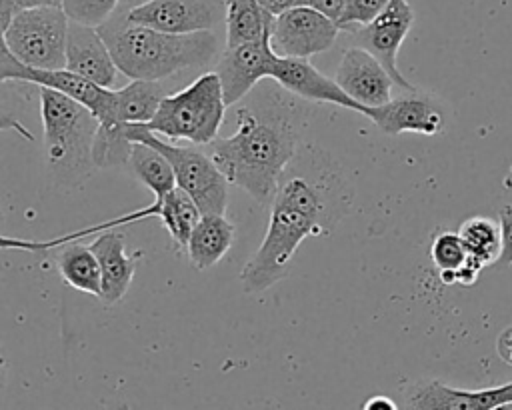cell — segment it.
I'll return each mask as SVG.
<instances>
[{"label":"cell","instance_id":"obj_1","mask_svg":"<svg viewBox=\"0 0 512 410\" xmlns=\"http://www.w3.org/2000/svg\"><path fill=\"white\" fill-rule=\"evenodd\" d=\"M352 200L354 190L340 164L318 146H300L280 178L266 234L240 270L244 292L258 294L286 278L302 240L332 232Z\"/></svg>","mask_w":512,"mask_h":410},{"label":"cell","instance_id":"obj_2","mask_svg":"<svg viewBox=\"0 0 512 410\" xmlns=\"http://www.w3.org/2000/svg\"><path fill=\"white\" fill-rule=\"evenodd\" d=\"M302 114L286 96H272L266 106L238 108L236 130L226 138H214L204 152L226 182L270 206L286 166L302 146Z\"/></svg>","mask_w":512,"mask_h":410},{"label":"cell","instance_id":"obj_3","mask_svg":"<svg viewBox=\"0 0 512 410\" xmlns=\"http://www.w3.org/2000/svg\"><path fill=\"white\" fill-rule=\"evenodd\" d=\"M120 74L130 80L160 82L184 68L208 66L218 52L214 30L192 34H166L136 26L116 10L98 26Z\"/></svg>","mask_w":512,"mask_h":410},{"label":"cell","instance_id":"obj_4","mask_svg":"<svg viewBox=\"0 0 512 410\" xmlns=\"http://www.w3.org/2000/svg\"><path fill=\"white\" fill-rule=\"evenodd\" d=\"M40 114L50 172L60 182L82 180L94 166L92 144L98 120L88 108L50 88H40Z\"/></svg>","mask_w":512,"mask_h":410},{"label":"cell","instance_id":"obj_5","mask_svg":"<svg viewBox=\"0 0 512 410\" xmlns=\"http://www.w3.org/2000/svg\"><path fill=\"white\" fill-rule=\"evenodd\" d=\"M224 96L216 72H204L176 94H166L154 118L142 124L156 136L210 144L218 138L224 118Z\"/></svg>","mask_w":512,"mask_h":410},{"label":"cell","instance_id":"obj_6","mask_svg":"<svg viewBox=\"0 0 512 410\" xmlns=\"http://www.w3.org/2000/svg\"><path fill=\"white\" fill-rule=\"evenodd\" d=\"M124 136L130 142H142L156 148L170 164L176 186L182 188L198 206L200 214H220L226 210V178L210 160V156L194 146L168 144L160 136L146 130L142 124L124 126Z\"/></svg>","mask_w":512,"mask_h":410},{"label":"cell","instance_id":"obj_7","mask_svg":"<svg viewBox=\"0 0 512 410\" xmlns=\"http://www.w3.org/2000/svg\"><path fill=\"white\" fill-rule=\"evenodd\" d=\"M70 18L62 6L22 8L4 32L10 54L30 68H66V36Z\"/></svg>","mask_w":512,"mask_h":410},{"label":"cell","instance_id":"obj_8","mask_svg":"<svg viewBox=\"0 0 512 410\" xmlns=\"http://www.w3.org/2000/svg\"><path fill=\"white\" fill-rule=\"evenodd\" d=\"M414 22V12L406 0H390V4L382 10V14L370 24L356 28L350 32V42L356 48L372 54L388 76L400 88L414 92L416 86L410 84L398 68V52L400 46L410 32Z\"/></svg>","mask_w":512,"mask_h":410},{"label":"cell","instance_id":"obj_9","mask_svg":"<svg viewBox=\"0 0 512 410\" xmlns=\"http://www.w3.org/2000/svg\"><path fill=\"white\" fill-rule=\"evenodd\" d=\"M338 26L312 8L298 6L272 20L270 48L278 58L308 60L334 46Z\"/></svg>","mask_w":512,"mask_h":410},{"label":"cell","instance_id":"obj_10","mask_svg":"<svg viewBox=\"0 0 512 410\" xmlns=\"http://www.w3.org/2000/svg\"><path fill=\"white\" fill-rule=\"evenodd\" d=\"M222 12L218 0H146L124 10L130 24L166 34L212 30L220 22Z\"/></svg>","mask_w":512,"mask_h":410},{"label":"cell","instance_id":"obj_11","mask_svg":"<svg viewBox=\"0 0 512 410\" xmlns=\"http://www.w3.org/2000/svg\"><path fill=\"white\" fill-rule=\"evenodd\" d=\"M276 54L270 48V36L232 48H224L218 58L216 74L220 78L224 104L240 102L262 78H270Z\"/></svg>","mask_w":512,"mask_h":410},{"label":"cell","instance_id":"obj_12","mask_svg":"<svg viewBox=\"0 0 512 410\" xmlns=\"http://www.w3.org/2000/svg\"><path fill=\"white\" fill-rule=\"evenodd\" d=\"M334 80L348 98L364 108H376L392 100L394 80L382 64L362 48L350 46L344 50Z\"/></svg>","mask_w":512,"mask_h":410},{"label":"cell","instance_id":"obj_13","mask_svg":"<svg viewBox=\"0 0 512 410\" xmlns=\"http://www.w3.org/2000/svg\"><path fill=\"white\" fill-rule=\"evenodd\" d=\"M500 404H512V382L482 390H462L440 380H422L406 394V410H490Z\"/></svg>","mask_w":512,"mask_h":410},{"label":"cell","instance_id":"obj_14","mask_svg":"<svg viewBox=\"0 0 512 410\" xmlns=\"http://www.w3.org/2000/svg\"><path fill=\"white\" fill-rule=\"evenodd\" d=\"M270 78L298 98H304L310 102H320V104H336V106L348 108L358 114H364V110H366L364 106H360L352 98H348L342 92V88L336 84V80L322 74L308 60L276 58Z\"/></svg>","mask_w":512,"mask_h":410},{"label":"cell","instance_id":"obj_15","mask_svg":"<svg viewBox=\"0 0 512 410\" xmlns=\"http://www.w3.org/2000/svg\"><path fill=\"white\" fill-rule=\"evenodd\" d=\"M66 70L90 80L96 86L112 90L118 68L98 28L70 20L66 36Z\"/></svg>","mask_w":512,"mask_h":410},{"label":"cell","instance_id":"obj_16","mask_svg":"<svg viewBox=\"0 0 512 410\" xmlns=\"http://www.w3.org/2000/svg\"><path fill=\"white\" fill-rule=\"evenodd\" d=\"M372 120L384 134H402V132H418V134H440L444 130V112L432 98L414 96V98H392L390 102L366 108L364 114Z\"/></svg>","mask_w":512,"mask_h":410},{"label":"cell","instance_id":"obj_17","mask_svg":"<svg viewBox=\"0 0 512 410\" xmlns=\"http://www.w3.org/2000/svg\"><path fill=\"white\" fill-rule=\"evenodd\" d=\"M90 250L94 252L102 274V290L98 298L106 306H112L120 302L128 292L140 252L128 256L124 250L122 234H118L116 230L100 232L90 244Z\"/></svg>","mask_w":512,"mask_h":410},{"label":"cell","instance_id":"obj_18","mask_svg":"<svg viewBox=\"0 0 512 410\" xmlns=\"http://www.w3.org/2000/svg\"><path fill=\"white\" fill-rule=\"evenodd\" d=\"M234 226L220 214L200 216L188 242L186 254L196 270L214 266L232 246Z\"/></svg>","mask_w":512,"mask_h":410},{"label":"cell","instance_id":"obj_19","mask_svg":"<svg viewBox=\"0 0 512 410\" xmlns=\"http://www.w3.org/2000/svg\"><path fill=\"white\" fill-rule=\"evenodd\" d=\"M164 96V86L152 80H132L114 90V126L150 122Z\"/></svg>","mask_w":512,"mask_h":410},{"label":"cell","instance_id":"obj_20","mask_svg":"<svg viewBox=\"0 0 512 410\" xmlns=\"http://www.w3.org/2000/svg\"><path fill=\"white\" fill-rule=\"evenodd\" d=\"M272 16L258 4V0H226V48L258 42L270 36Z\"/></svg>","mask_w":512,"mask_h":410},{"label":"cell","instance_id":"obj_21","mask_svg":"<svg viewBox=\"0 0 512 410\" xmlns=\"http://www.w3.org/2000/svg\"><path fill=\"white\" fill-rule=\"evenodd\" d=\"M58 270L72 288L92 294L96 298L100 296L102 274L90 246H82L78 242L66 244L58 256Z\"/></svg>","mask_w":512,"mask_h":410},{"label":"cell","instance_id":"obj_22","mask_svg":"<svg viewBox=\"0 0 512 410\" xmlns=\"http://www.w3.org/2000/svg\"><path fill=\"white\" fill-rule=\"evenodd\" d=\"M126 164L134 176L152 192L154 200H162L176 186L168 160L156 148H150L142 142H132Z\"/></svg>","mask_w":512,"mask_h":410},{"label":"cell","instance_id":"obj_23","mask_svg":"<svg viewBox=\"0 0 512 410\" xmlns=\"http://www.w3.org/2000/svg\"><path fill=\"white\" fill-rule=\"evenodd\" d=\"M200 210L194 200L178 186H174L162 200L160 220L168 230L176 248H186V242L200 220Z\"/></svg>","mask_w":512,"mask_h":410},{"label":"cell","instance_id":"obj_24","mask_svg":"<svg viewBox=\"0 0 512 410\" xmlns=\"http://www.w3.org/2000/svg\"><path fill=\"white\" fill-rule=\"evenodd\" d=\"M458 236L466 248L468 258L480 262L484 268L492 266L500 254V228L486 216H472L458 228Z\"/></svg>","mask_w":512,"mask_h":410},{"label":"cell","instance_id":"obj_25","mask_svg":"<svg viewBox=\"0 0 512 410\" xmlns=\"http://www.w3.org/2000/svg\"><path fill=\"white\" fill-rule=\"evenodd\" d=\"M466 248L458 232H438L430 244V260L444 284H454V276L466 262Z\"/></svg>","mask_w":512,"mask_h":410},{"label":"cell","instance_id":"obj_26","mask_svg":"<svg viewBox=\"0 0 512 410\" xmlns=\"http://www.w3.org/2000/svg\"><path fill=\"white\" fill-rule=\"evenodd\" d=\"M120 0H62V10L72 22L98 28L116 10Z\"/></svg>","mask_w":512,"mask_h":410},{"label":"cell","instance_id":"obj_27","mask_svg":"<svg viewBox=\"0 0 512 410\" xmlns=\"http://www.w3.org/2000/svg\"><path fill=\"white\" fill-rule=\"evenodd\" d=\"M390 4V0H346L344 12L338 20V30L352 32L376 20L382 10Z\"/></svg>","mask_w":512,"mask_h":410},{"label":"cell","instance_id":"obj_28","mask_svg":"<svg viewBox=\"0 0 512 410\" xmlns=\"http://www.w3.org/2000/svg\"><path fill=\"white\" fill-rule=\"evenodd\" d=\"M498 228H500V254L492 266L508 268L512 266V204H506L500 208Z\"/></svg>","mask_w":512,"mask_h":410},{"label":"cell","instance_id":"obj_29","mask_svg":"<svg viewBox=\"0 0 512 410\" xmlns=\"http://www.w3.org/2000/svg\"><path fill=\"white\" fill-rule=\"evenodd\" d=\"M344 4H346V0H300V6L316 10L318 14L326 16L334 24H338V20L344 12Z\"/></svg>","mask_w":512,"mask_h":410},{"label":"cell","instance_id":"obj_30","mask_svg":"<svg viewBox=\"0 0 512 410\" xmlns=\"http://www.w3.org/2000/svg\"><path fill=\"white\" fill-rule=\"evenodd\" d=\"M0 130H14L18 136L34 142V134L20 122V118L0 102Z\"/></svg>","mask_w":512,"mask_h":410},{"label":"cell","instance_id":"obj_31","mask_svg":"<svg viewBox=\"0 0 512 410\" xmlns=\"http://www.w3.org/2000/svg\"><path fill=\"white\" fill-rule=\"evenodd\" d=\"M496 352L502 362L512 366V326L504 328L496 340Z\"/></svg>","mask_w":512,"mask_h":410},{"label":"cell","instance_id":"obj_32","mask_svg":"<svg viewBox=\"0 0 512 410\" xmlns=\"http://www.w3.org/2000/svg\"><path fill=\"white\" fill-rule=\"evenodd\" d=\"M258 4L272 16H280L292 8H298L300 6V0H258Z\"/></svg>","mask_w":512,"mask_h":410},{"label":"cell","instance_id":"obj_33","mask_svg":"<svg viewBox=\"0 0 512 410\" xmlns=\"http://www.w3.org/2000/svg\"><path fill=\"white\" fill-rule=\"evenodd\" d=\"M362 410H398L396 402L390 398V396H384V394H376V396H370Z\"/></svg>","mask_w":512,"mask_h":410},{"label":"cell","instance_id":"obj_34","mask_svg":"<svg viewBox=\"0 0 512 410\" xmlns=\"http://www.w3.org/2000/svg\"><path fill=\"white\" fill-rule=\"evenodd\" d=\"M14 16L16 14L6 6V2L0 0V38H4V32H6V28H8V24L12 22Z\"/></svg>","mask_w":512,"mask_h":410},{"label":"cell","instance_id":"obj_35","mask_svg":"<svg viewBox=\"0 0 512 410\" xmlns=\"http://www.w3.org/2000/svg\"><path fill=\"white\" fill-rule=\"evenodd\" d=\"M28 6H62V0H26Z\"/></svg>","mask_w":512,"mask_h":410},{"label":"cell","instance_id":"obj_36","mask_svg":"<svg viewBox=\"0 0 512 410\" xmlns=\"http://www.w3.org/2000/svg\"><path fill=\"white\" fill-rule=\"evenodd\" d=\"M6 2V6L14 12V14H18L22 8H26V0H4Z\"/></svg>","mask_w":512,"mask_h":410},{"label":"cell","instance_id":"obj_37","mask_svg":"<svg viewBox=\"0 0 512 410\" xmlns=\"http://www.w3.org/2000/svg\"><path fill=\"white\" fill-rule=\"evenodd\" d=\"M4 374H6V358L2 354V346H0V386L4 382Z\"/></svg>","mask_w":512,"mask_h":410},{"label":"cell","instance_id":"obj_38","mask_svg":"<svg viewBox=\"0 0 512 410\" xmlns=\"http://www.w3.org/2000/svg\"><path fill=\"white\" fill-rule=\"evenodd\" d=\"M490 410H512V404H500V406H494Z\"/></svg>","mask_w":512,"mask_h":410}]
</instances>
